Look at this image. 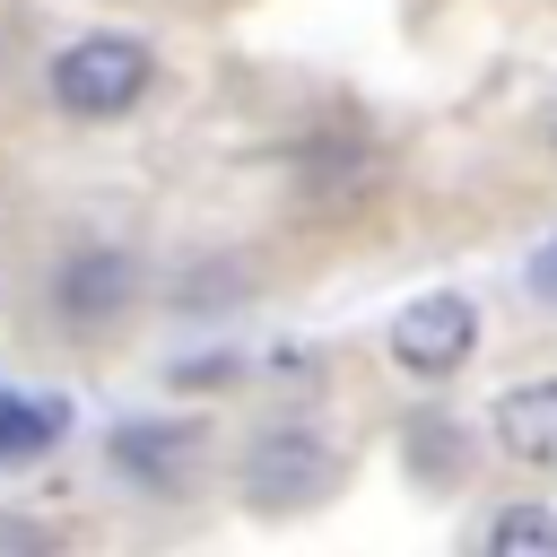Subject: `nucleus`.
<instances>
[{
    "label": "nucleus",
    "mask_w": 557,
    "mask_h": 557,
    "mask_svg": "<svg viewBox=\"0 0 557 557\" xmlns=\"http://www.w3.org/2000/svg\"><path fill=\"white\" fill-rule=\"evenodd\" d=\"M148 78H157V61L131 35H78L52 52V96H61V113H87V122L131 113L148 96Z\"/></svg>",
    "instance_id": "f257e3e1"
},
{
    "label": "nucleus",
    "mask_w": 557,
    "mask_h": 557,
    "mask_svg": "<svg viewBox=\"0 0 557 557\" xmlns=\"http://www.w3.org/2000/svg\"><path fill=\"white\" fill-rule=\"evenodd\" d=\"M479 557H557V513L548 505H505L479 540Z\"/></svg>",
    "instance_id": "0eeeda50"
},
{
    "label": "nucleus",
    "mask_w": 557,
    "mask_h": 557,
    "mask_svg": "<svg viewBox=\"0 0 557 557\" xmlns=\"http://www.w3.org/2000/svg\"><path fill=\"white\" fill-rule=\"evenodd\" d=\"M470 348H479V305H470V296H453V287L418 296V305L392 322V357H400L409 374H453Z\"/></svg>",
    "instance_id": "f03ea898"
},
{
    "label": "nucleus",
    "mask_w": 557,
    "mask_h": 557,
    "mask_svg": "<svg viewBox=\"0 0 557 557\" xmlns=\"http://www.w3.org/2000/svg\"><path fill=\"white\" fill-rule=\"evenodd\" d=\"M113 470H131L139 487H174L183 479V435L174 426H122L113 435Z\"/></svg>",
    "instance_id": "423d86ee"
},
{
    "label": "nucleus",
    "mask_w": 557,
    "mask_h": 557,
    "mask_svg": "<svg viewBox=\"0 0 557 557\" xmlns=\"http://www.w3.org/2000/svg\"><path fill=\"white\" fill-rule=\"evenodd\" d=\"M61 435V400H26V392H0V461H26Z\"/></svg>",
    "instance_id": "6e6552de"
},
{
    "label": "nucleus",
    "mask_w": 557,
    "mask_h": 557,
    "mask_svg": "<svg viewBox=\"0 0 557 557\" xmlns=\"http://www.w3.org/2000/svg\"><path fill=\"white\" fill-rule=\"evenodd\" d=\"M487 435H496L513 461L557 470V374H548V383H513V392L487 409Z\"/></svg>",
    "instance_id": "20e7f679"
},
{
    "label": "nucleus",
    "mask_w": 557,
    "mask_h": 557,
    "mask_svg": "<svg viewBox=\"0 0 557 557\" xmlns=\"http://www.w3.org/2000/svg\"><path fill=\"white\" fill-rule=\"evenodd\" d=\"M244 487H252V505H313L322 487H339V461L313 444V435H261L252 444V461H244Z\"/></svg>",
    "instance_id": "7ed1b4c3"
},
{
    "label": "nucleus",
    "mask_w": 557,
    "mask_h": 557,
    "mask_svg": "<svg viewBox=\"0 0 557 557\" xmlns=\"http://www.w3.org/2000/svg\"><path fill=\"white\" fill-rule=\"evenodd\" d=\"M531 270H540V287H548V296H557V244H548V252H540V261H531Z\"/></svg>",
    "instance_id": "1a4fd4ad"
},
{
    "label": "nucleus",
    "mask_w": 557,
    "mask_h": 557,
    "mask_svg": "<svg viewBox=\"0 0 557 557\" xmlns=\"http://www.w3.org/2000/svg\"><path fill=\"white\" fill-rule=\"evenodd\" d=\"M52 305L78 313V322H104L113 305H131V261H122V252H78V261H61Z\"/></svg>",
    "instance_id": "39448f33"
}]
</instances>
